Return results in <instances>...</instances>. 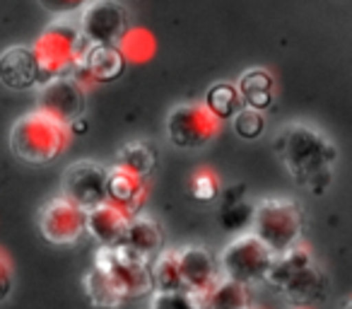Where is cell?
<instances>
[{"label": "cell", "mask_w": 352, "mask_h": 309, "mask_svg": "<svg viewBox=\"0 0 352 309\" xmlns=\"http://www.w3.org/2000/svg\"><path fill=\"white\" fill-rule=\"evenodd\" d=\"M275 152L289 177L314 193H323L331 184L338 147L321 131L307 123H289L278 133Z\"/></svg>", "instance_id": "1"}, {"label": "cell", "mask_w": 352, "mask_h": 309, "mask_svg": "<svg viewBox=\"0 0 352 309\" xmlns=\"http://www.w3.org/2000/svg\"><path fill=\"white\" fill-rule=\"evenodd\" d=\"M70 123L41 111L22 114L10 128V150L17 160L34 167H44L58 160L70 145Z\"/></svg>", "instance_id": "2"}, {"label": "cell", "mask_w": 352, "mask_h": 309, "mask_svg": "<svg viewBox=\"0 0 352 309\" xmlns=\"http://www.w3.org/2000/svg\"><path fill=\"white\" fill-rule=\"evenodd\" d=\"M32 49L39 61L41 83H46V80L65 78V75H78L82 70L89 41L85 39L80 22L73 15H63L54 17V22H49L39 32Z\"/></svg>", "instance_id": "3"}, {"label": "cell", "mask_w": 352, "mask_h": 309, "mask_svg": "<svg viewBox=\"0 0 352 309\" xmlns=\"http://www.w3.org/2000/svg\"><path fill=\"white\" fill-rule=\"evenodd\" d=\"M251 232L273 254H283L302 242L304 213L299 203L289 198H263L254 208Z\"/></svg>", "instance_id": "4"}, {"label": "cell", "mask_w": 352, "mask_h": 309, "mask_svg": "<svg viewBox=\"0 0 352 309\" xmlns=\"http://www.w3.org/2000/svg\"><path fill=\"white\" fill-rule=\"evenodd\" d=\"M94 268L111 283L123 299H138L155 292L152 261L140 259L128 246H104L94 251Z\"/></svg>", "instance_id": "5"}, {"label": "cell", "mask_w": 352, "mask_h": 309, "mask_svg": "<svg viewBox=\"0 0 352 309\" xmlns=\"http://www.w3.org/2000/svg\"><path fill=\"white\" fill-rule=\"evenodd\" d=\"M273 259H275L273 251L249 230V232L236 235L234 239L222 249L217 261H220L222 278L251 285V283L265 280V273H268Z\"/></svg>", "instance_id": "6"}, {"label": "cell", "mask_w": 352, "mask_h": 309, "mask_svg": "<svg viewBox=\"0 0 352 309\" xmlns=\"http://www.w3.org/2000/svg\"><path fill=\"white\" fill-rule=\"evenodd\" d=\"M222 118L208 109V104H176L166 114V138L182 150H196L220 136Z\"/></svg>", "instance_id": "7"}, {"label": "cell", "mask_w": 352, "mask_h": 309, "mask_svg": "<svg viewBox=\"0 0 352 309\" xmlns=\"http://www.w3.org/2000/svg\"><path fill=\"white\" fill-rule=\"evenodd\" d=\"M78 22L89 44H121L131 30V15L121 0H89L78 12Z\"/></svg>", "instance_id": "8"}, {"label": "cell", "mask_w": 352, "mask_h": 309, "mask_svg": "<svg viewBox=\"0 0 352 309\" xmlns=\"http://www.w3.org/2000/svg\"><path fill=\"white\" fill-rule=\"evenodd\" d=\"M107 184H109V167L94 162V160H78V162L65 167L60 191L75 206L85 208V211H92L99 203L109 201Z\"/></svg>", "instance_id": "9"}, {"label": "cell", "mask_w": 352, "mask_h": 309, "mask_svg": "<svg viewBox=\"0 0 352 309\" xmlns=\"http://www.w3.org/2000/svg\"><path fill=\"white\" fill-rule=\"evenodd\" d=\"M39 232L49 244H75L87 232V211L65 196L51 198L39 211Z\"/></svg>", "instance_id": "10"}, {"label": "cell", "mask_w": 352, "mask_h": 309, "mask_svg": "<svg viewBox=\"0 0 352 309\" xmlns=\"http://www.w3.org/2000/svg\"><path fill=\"white\" fill-rule=\"evenodd\" d=\"M87 107V92L80 75H65V78L46 80L36 87V109L73 123L80 118Z\"/></svg>", "instance_id": "11"}, {"label": "cell", "mask_w": 352, "mask_h": 309, "mask_svg": "<svg viewBox=\"0 0 352 309\" xmlns=\"http://www.w3.org/2000/svg\"><path fill=\"white\" fill-rule=\"evenodd\" d=\"M179 268L186 292L208 297L210 290L222 280L220 261L206 246H184L179 249Z\"/></svg>", "instance_id": "12"}, {"label": "cell", "mask_w": 352, "mask_h": 309, "mask_svg": "<svg viewBox=\"0 0 352 309\" xmlns=\"http://www.w3.org/2000/svg\"><path fill=\"white\" fill-rule=\"evenodd\" d=\"M0 83L12 92H27L41 85L39 61L32 46H8L0 54Z\"/></svg>", "instance_id": "13"}, {"label": "cell", "mask_w": 352, "mask_h": 309, "mask_svg": "<svg viewBox=\"0 0 352 309\" xmlns=\"http://www.w3.org/2000/svg\"><path fill=\"white\" fill-rule=\"evenodd\" d=\"M131 217L133 215H128L123 208L113 206L111 201H104L87 211V235H92L104 246H121L126 242Z\"/></svg>", "instance_id": "14"}, {"label": "cell", "mask_w": 352, "mask_h": 309, "mask_svg": "<svg viewBox=\"0 0 352 309\" xmlns=\"http://www.w3.org/2000/svg\"><path fill=\"white\" fill-rule=\"evenodd\" d=\"M280 292L287 297V302L292 304V307L311 309L314 304L326 299V292H328L326 273H323L314 261H309L307 266H302V268L283 285Z\"/></svg>", "instance_id": "15"}, {"label": "cell", "mask_w": 352, "mask_h": 309, "mask_svg": "<svg viewBox=\"0 0 352 309\" xmlns=\"http://www.w3.org/2000/svg\"><path fill=\"white\" fill-rule=\"evenodd\" d=\"M107 191H109V201L113 206L123 208L128 215H138L147 196L145 177L121 167V164H113V167H109Z\"/></svg>", "instance_id": "16"}, {"label": "cell", "mask_w": 352, "mask_h": 309, "mask_svg": "<svg viewBox=\"0 0 352 309\" xmlns=\"http://www.w3.org/2000/svg\"><path fill=\"white\" fill-rule=\"evenodd\" d=\"M128 58L118 44H89L82 61V70L78 75H87L94 83H113L123 78Z\"/></svg>", "instance_id": "17"}, {"label": "cell", "mask_w": 352, "mask_h": 309, "mask_svg": "<svg viewBox=\"0 0 352 309\" xmlns=\"http://www.w3.org/2000/svg\"><path fill=\"white\" fill-rule=\"evenodd\" d=\"M123 246H128L140 259L155 261L164 251V230H162L160 220L150 215H140V213L133 215Z\"/></svg>", "instance_id": "18"}, {"label": "cell", "mask_w": 352, "mask_h": 309, "mask_svg": "<svg viewBox=\"0 0 352 309\" xmlns=\"http://www.w3.org/2000/svg\"><path fill=\"white\" fill-rule=\"evenodd\" d=\"M236 87H239V94L246 107L261 109V111L273 107L275 80L268 70H263V68L244 70V73L239 75V80H236Z\"/></svg>", "instance_id": "19"}, {"label": "cell", "mask_w": 352, "mask_h": 309, "mask_svg": "<svg viewBox=\"0 0 352 309\" xmlns=\"http://www.w3.org/2000/svg\"><path fill=\"white\" fill-rule=\"evenodd\" d=\"M116 164H121V167L131 169V172L147 179L157 167V150L147 140H128L118 147Z\"/></svg>", "instance_id": "20"}, {"label": "cell", "mask_w": 352, "mask_h": 309, "mask_svg": "<svg viewBox=\"0 0 352 309\" xmlns=\"http://www.w3.org/2000/svg\"><path fill=\"white\" fill-rule=\"evenodd\" d=\"M309 261H314V259H311V254H309V249H304L302 244L292 246V249L283 251V254H275L273 264H270L268 273H265V283L275 290H283V285L287 283L302 266H307Z\"/></svg>", "instance_id": "21"}, {"label": "cell", "mask_w": 352, "mask_h": 309, "mask_svg": "<svg viewBox=\"0 0 352 309\" xmlns=\"http://www.w3.org/2000/svg\"><path fill=\"white\" fill-rule=\"evenodd\" d=\"M152 278H155V290H162V292H186L182 268H179V249L162 251L152 261Z\"/></svg>", "instance_id": "22"}, {"label": "cell", "mask_w": 352, "mask_h": 309, "mask_svg": "<svg viewBox=\"0 0 352 309\" xmlns=\"http://www.w3.org/2000/svg\"><path fill=\"white\" fill-rule=\"evenodd\" d=\"M206 104L215 116L220 118H234L241 109L246 107L239 94V87L232 83H215L206 92Z\"/></svg>", "instance_id": "23"}, {"label": "cell", "mask_w": 352, "mask_h": 309, "mask_svg": "<svg viewBox=\"0 0 352 309\" xmlns=\"http://www.w3.org/2000/svg\"><path fill=\"white\" fill-rule=\"evenodd\" d=\"M82 288H85V295H87V299L97 309H118L123 302H126V299H123L121 295H118L116 290L111 288V283H109V280L104 278V275L99 273L94 266L87 270V273H85Z\"/></svg>", "instance_id": "24"}, {"label": "cell", "mask_w": 352, "mask_h": 309, "mask_svg": "<svg viewBox=\"0 0 352 309\" xmlns=\"http://www.w3.org/2000/svg\"><path fill=\"white\" fill-rule=\"evenodd\" d=\"M206 309H249V292L244 283L222 278L210 290L206 299Z\"/></svg>", "instance_id": "25"}, {"label": "cell", "mask_w": 352, "mask_h": 309, "mask_svg": "<svg viewBox=\"0 0 352 309\" xmlns=\"http://www.w3.org/2000/svg\"><path fill=\"white\" fill-rule=\"evenodd\" d=\"M206 299L193 292H162L155 290L150 299V309H206Z\"/></svg>", "instance_id": "26"}, {"label": "cell", "mask_w": 352, "mask_h": 309, "mask_svg": "<svg viewBox=\"0 0 352 309\" xmlns=\"http://www.w3.org/2000/svg\"><path fill=\"white\" fill-rule=\"evenodd\" d=\"M232 128L239 138L244 140H256V138L263 136L265 131V116L261 109L254 107H244L234 118H232Z\"/></svg>", "instance_id": "27"}, {"label": "cell", "mask_w": 352, "mask_h": 309, "mask_svg": "<svg viewBox=\"0 0 352 309\" xmlns=\"http://www.w3.org/2000/svg\"><path fill=\"white\" fill-rule=\"evenodd\" d=\"M254 208L251 203L241 201H230L225 208H222V227L230 232H246V227L251 230V222H254Z\"/></svg>", "instance_id": "28"}, {"label": "cell", "mask_w": 352, "mask_h": 309, "mask_svg": "<svg viewBox=\"0 0 352 309\" xmlns=\"http://www.w3.org/2000/svg\"><path fill=\"white\" fill-rule=\"evenodd\" d=\"M188 191L196 201L201 203H210L220 196V179L212 169H198L191 177V184H188Z\"/></svg>", "instance_id": "29"}, {"label": "cell", "mask_w": 352, "mask_h": 309, "mask_svg": "<svg viewBox=\"0 0 352 309\" xmlns=\"http://www.w3.org/2000/svg\"><path fill=\"white\" fill-rule=\"evenodd\" d=\"M46 12H51L54 17H63V15H75L80 12L89 0H36Z\"/></svg>", "instance_id": "30"}, {"label": "cell", "mask_w": 352, "mask_h": 309, "mask_svg": "<svg viewBox=\"0 0 352 309\" xmlns=\"http://www.w3.org/2000/svg\"><path fill=\"white\" fill-rule=\"evenodd\" d=\"M12 266H10V259H8L3 251H0V302H6L8 295L12 292Z\"/></svg>", "instance_id": "31"}, {"label": "cell", "mask_w": 352, "mask_h": 309, "mask_svg": "<svg viewBox=\"0 0 352 309\" xmlns=\"http://www.w3.org/2000/svg\"><path fill=\"white\" fill-rule=\"evenodd\" d=\"M70 133H73V136H82V133H87V121H85L82 116L75 118V121L70 123Z\"/></svg>", "instance_id": "32"}, {"label": "cell", "mask_w": 352, "mask_h": 309, "mask_svg": "<svg viewBox=\"0 0 352 309\" xmlns=\"http://www.w3.org/2000/svg\"><path fill=\"white\" fill-rule=\"evenodd\" d=\"M342 309H352V299H350V302H345V304H342Z\"/></svg>", "instance_id": "33"}, {"label": "cell", "mask_w": 352, "mask_h": 309, "mask_svg": "<svg viewBox=\"0 0 352 309\" xmlns=\"http://www.w3.org/2000/svg\"><path fill=\"white\" fill-rule=\"evenodd\" d=\"M294 309H302V307H294Z\"/></svg>", "instance_id": "34"}]
</instances>
